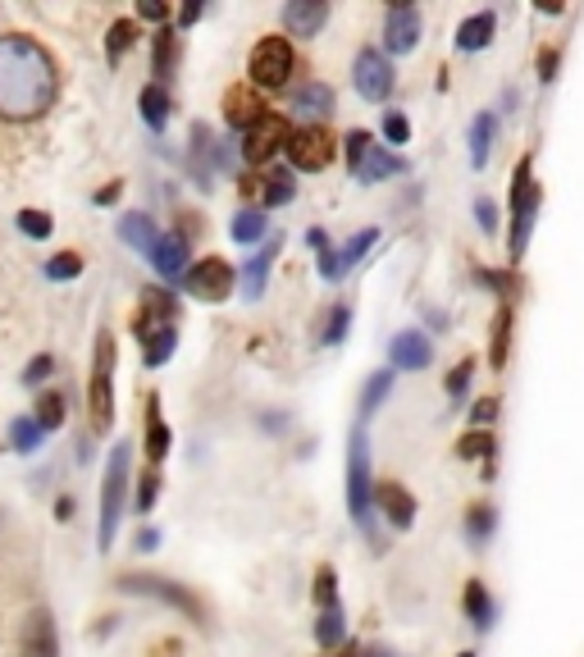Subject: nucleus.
Segmentation results:
<instances>
[{"label": "nucleus", "mask_w": 584, "mask_h": 657, "mask_svg": "<svg viewBox=\"0 0 584 657\" xmlns=\"http://www.w3.org/2000/svg\"><path fill=\"white\" fill-rule=\"evenodd\" d=\"M493 114H480V120L471 124V165L484 170L489 165V151H493Z\"/></svg>", "instance_id": "nucleus-37"}, {"label": "nucleus", "mask_w": 584, "mask_h": 657, "mask_svg": "<svg viewBox=\"0 0 584 657\" xmlns=\"http://www.w3.org/2000/svg\"><path fill=\"white\" fill-rule=\"evenodd\" d=\"M174 347H178V329H174V325L151 329V333L142 338V357H146V366H151V370H161V366L174 357Z\"/></svg>", "instance_id": "nucleus-27"}, {"label": "nucleus", "mask_w": 584, "mask_h": 657, "mask_svg": "<svg viewBox=\"0 0 584 657\" xmlns=\"http://www.w3.org/2000/svg\"><path fill=\"white\" fill-rule=\"evenodd\" d=\"M457 456L461 461H484V480H493V466H498V439L489 430H471L461 443H457Z\"/></svg>", "instance_id": "nucleus-23"}, {"label": "nucleus", "mask_w": 584, "mask_h": 657, "mask_svg": "<svg viewBox=\"0 0 584 657\" xmlns=\"http://www.w3.org/2000/svg\"><path fill=\"white\" fill-rule=\"evenodd\" d=\"M498 398H484V402H475V411H471V420H475V430H484V424H493L498 420Z\"/></svg>", "instance_id": "nucleus-53"}, {"label": "nucleus", "mask_w": 584, "mask_h": 657, "mask_svg": "<svg viewBox=\"0 0 584 657\" xmlns=\"http://www.w3.org/2000/svg\"><path fill=\"white\" fill-rule=\"evenodd\" d=\"M88 420L92 434H105L114 424V333H96V357H92V379H88Z\"/></svg>", "instance_id": "nucleus-3"}, {"label": "nucleus", "mask_w": 584, "mask_h": 657, "mask_svg": "<svg viewBox=\"0 0 584 657\" xmlns=\"http://www.w3.org/2000/svg\"><path fill=\"white\" fill-rule=\"evenodd\" d=\"M461 607H465V616H471V626L475 630H489L493 626V598H489V589L480 585V579H471V585H465V598H461Z\"/></svg>", "instance_id": "nucleus-29"}, {"label": "nucleus", "mask_w": 584, "mask_h": 657, "mask_svg": "<svg viewBox=\"0 0 584 657\" xmlns=\"http://www.w3.org/2000/svg\"><path fill=\"white\" fill-rule=\"evenodd\" d=\"M174 64H178V37H174V28L165 23L161 32H155V51H151V69L161 73V88H165V79L174 73Z\"/></svg>", "instance_id": "nucleus-31"}, {"label": "nucleus", "mask_w": 584, "mask_h": 657, "mask_svg": "<svg viewBox=\"0 0 584 657\" xmlns=\"http://www.w3.org/2000/svg\"><path fill=\"white\" fill-rule=\"evenodd\" d=\"M352 83H357V92L366 96V101H388L393 96V88H398V79H393V64H388V55L383 51H375V47H366L361 55H357V64H352Z\"/></svg>", "instance_id": "nucleus-10"}, {"label": "nucleus", "mask_w": 584, "mask_h": 657, "mask_svg": "<svg viewBox=\"0 0 584 657\" xmlns=\"http://www.w3.org/2000/svg\"><path fill=\"white\" fill-rule=\"evenodd\" d=\"M60 96L55 55L23 32H0V120L28 124L42 120Z\"/></svg>", "instance_id": "nucleus-1"}, {"label": "nucleus", "mask_w": 584, "mask_h": 657, "mask_svg": "<svg viewBox=\"0 0 584 657\" xmlns=\"http://www.w3.org/2000/svg\"><path fill=\"white\" fill-rule=\"evenodd\" d=\"M78 275H83V256H78V251H60V256H51L47 260V279H78Z\"/></svg>", "instance_id": "nucleus-45"}, {"label": "nucleus", "mask_w": 584, "mask_h": 657, "mask_svg": "<svg viewBox=\"0 0 584 657\" xmlns=\"http://www.w3.org/2000/svg\"><path fill=\"white\" fill-rule=\"evenodd\" d=\"M293 114H301V120H329L334 114V92L325 88V83H301L297 92H293Z\"/></svg>", "instance_id": "nucleus-19"}, {"label": "nucleus", "mask_w": 584, "mask_h": 657, "mask_svg": "<svg viewBox=\"0 0 584 657\" xmlns=\"http://www.w3.org/2000/svg\"><path fill=\"white\" fill-rule=\"evenodd\" d=\"M393 393V370H379V374H370L366 379V389H361V420L366 415H375L379 411V402Z\"/></svg>", "instance_id": "nucleus-38"}, {"label": "nucleus", "mask_w": 584, "mask_h": 657, "mask_svg": "<svg viewBox=\"0 0 584 657\" xmlns=\"http://www.w3.org/2000/svg\"><path fill=\"white\" fill-rule=\"evenodd\" d=\"M155 544H161V530H151V525H146V530L137 534V548H142V553H151Z\"/></svg>", "instance_id": "nucleus-57"}, {"label": "nucleus", "mask_w": 584, "mask_h": 657, "mask_svg": "<svg viewBox=\"0 0 584 657\" xmlns=\"http://www.w3.org/2000/svg\"><path fill=\"white\" fill-rule=\"evenodd\" d=\"M288 133H293V129H288L284 114H275V110L260 114V120L243 133V161H247V165H269V161H275L279 151H284Z\"/></svg>", "instance_id": "nucleus-9"}, {"label": "nucleus", "mask_w": 584, "mask_h": 657, "mask_svg": "<svg viewBox=\"0 0 584 657\" xmlns=\"http://www.w3.org/2000/svg\"><path fill=\"white\" fill-rule=\"evenodd\" d=\"M73 516V497H60L55 502V521H69Z\"/></svg>", "instance_id": "nucleus-59"}, {"label": "nucleus", "mask_w": 584, "mask_h": 657, "mask_svg": "<svg viewBox=\"0 0 584 657\" xmlns=\"http://www.w3.org/2000/svg\"><path fill=\"white\" fill-rule=\"evenodd\" d=\"M370 657H398V653H383V648H379V653H370Z\"/></svg>", "instance_id": "nucleus-61"}, {"label": "nucleus", "mask_w": 584, "mask_h": 657, "mask_svg": "<svg viewBox=\"0 0 584 657\" xmlns=\"http://www.w3.org/2000/svg\"><path fill=\"white\" fill-rule=\"evenodd\" d=\"M471 374H475V361H461L452 374H448V393L461 402L465 398V389H471Z\"/></svg>", "instance_id": "nucleus-51"}, {"label": "nucleus", "mask_w": 584, "mask_h": 657, "mask_svg": "<svg viewBox=\"0 0 584 657\" xmlns=\"http://www.w3.org/2000/svg\"><path fill=\"white\" fill-rule=\"evenodd\" d=\"M534 206H539V187H534V161L525 156L516 165V178H512V238H508V251L512 260L525 256V243H530V228H534Z\"/></svg>", "instance_id": "nucleus-6"}, {"label": "nucleus", "mask_w": 584, "mask_h": 657, "mask_svg": "<svg viewBox=\"0 0 584 657\" xmlns=\"http://www.w3.org/2000/svg\"><path fill=\"white\" fill-rule=\"evenodd\" d=\"M383 137H388V146H407V142H411V124H407V114L388 110V114H383Z\"/></svg>", "instance_id": "nucleus-49"}, {"label": "nucleus", "mask_w": 584, "mask_h": 657, "mask_svg": "<svg viewBox=\"0 0 584 657\" xmlns=\"http://www.w3.org/2000/svg\"><path fill=\"white\" fill-rule=\"evenodd\" d=\"M155 493H161V466H146L142 471V484H137V512H151L155 507Z\"/></svg>", "instance_id": "nucleus-48"}, {"label": "nucleus", "mask_w": 584, "mask_h": 657, "mask_svg": "<svg viewBox=\"0 0 584 657\" xmlns=\"http://www.w3.org/2000/svg\"><path fill=\"white\" fill-rule=\"evenodd\" d=\"M120 585V594H142V598H155V603H170L178 607L183 616H197V622H206V603L192 594L187 585H178V579H165V575H142V571H129L114 579Z\"/></svg>", "instance_id": "nucleus-5"}, {"label": "nucleus", "mask_w": 584, "mask_h": 657, "mask_svg": "<svg viewBox=\"0 0 584 657\" xmlns=\"http://www.w3.org/2000/svg\"><path fill=\"white\" fill-rule=\"evenodd\" d=\"M211 156H215L211 129H206V124H197V129H192V170H197L202 187H206V178H211Z\"/></svg>", "instance_id": "nucleus-40"}, {"label": "nucleus", "mask_w": 584, "mask_h": 657, "mask_svg": "<svg viewBox=\"0 0 584 657\" xmlns=\"http://www.w3.org/2000/svg\"><path fill=\"white\" fill-rule=\"evenodd\" d=\"M129 512V443H120L105 461V484H101V534L96 544L110 553L114 534H120V521Z\"/></svg>", "instance_id": "nucleus-2"}, {"label": "nucleus", "mask_w": 584, "mask_h": 657, "mask_svg": "<svg viewBox=\"0 0 584 657\" xmlns=\"http://www.w3.org/2000/svg\"><path fill=\"white\" fill-rule=\"evenodd\" d=\"M306 247L316 251V265H320V275L334 284V279H342V269H338V251L329 247V238H325V228H310L306 234Z\"/></svg>", "instance_id": "nucleus-35"}, {"label": "nucleus", "mask_w": 584, "mask_h": 657, "mask_svg": "<svg viewBox=\"0 0 584 657\" xmlns=\"http://www.w3.org/2000/svg\"><path fill=\"white\" fill-rule=\"evenodd\" d=\"M325 19H329L325 0H288V6H284V28L293 37H316L325 28Z\"/></svg>", "instance_id": "nucleus-18"}, {"label": "nucleus", "mask_w": 584, "mask_h": 657, "mask_svg": "<svg viewBox=\"0 0 584 657\" xmlns=\"http://www.w3.org/2000/svg\"><path fill=\"white\" fill-rule=\"evenodd\" d=\"M553 73H557V51H543V55H539V79L553 83Z\"/></svg>", "instance_id": "nucleus-56"}, {"label": "nucleus", "mask_w": 584, "mask_h": 657, "mask_svg": "<svg viewBox=\"0 0 584 657\" xmlns=\"http://www.w3.org/2000/svg\"><path fill=\"white\" fill-rule=\"evenodd\" d=\"M10 448L14 452H37V448H42V424H37L32 415H19L10 424Z\"/></svg>", "instance_id": "nucleus-41"}, {"label": "nucleus", "mask_w": 584, "mask_h": 657, "mask_svg": "<svg viewBox=\"0 0 584 657\" xmlns=\"http://www.w3.org/2000/svg\"><path fill=\"white\" fill-rule=\"evenodd\" d=\"M170 443H174V434H170V424L161 420V398H146V456H151V466H161Z\"/></svg>", "instance_id": "nucleus-22"}, {"label": "nucleus", "mask_w": 584, "mask_h": 657, "mask_svg": "<svg viewBox=\"0 0 584 657\" xmlns=\"http://www.w3.org/2000/svg\"><path fill=\"white\" fill-rule=\"evenodd\" d=\"M19 653L23 657H60V639H55V622L47 607H32L28 622L19 630Z\"/></svg>", "instance_id": "nucleus-13"}, {"label": "nucleus", "mask_w": 584, "mask_h": 657, "mask_svg": "<svg viewBox=\"0 0 584 657\" xmlns=\"http://www.w3.org/2000/svg\"><path fill=\"white\" fill-rule=\"evenodd\" d=\"M375 243H379V228H361V234L347 238V243H342V251H338V269H342V275H347L352 265H361V260H366V251H370Z\"/></svg>", "instance_id": "nucleus-36"}, {"label": "nucleus", "mask_w": 584, "mask_h": 657, "mask_svg": "<svg viewBox=\"0 0 584 657\" xmlns=\"http://www.w3.org/2000/svg\"><path fill=\"white\" fill-rule=\"evenodd\" d=\"M228 234H233V243H260L265 238V211L260 206H243L238 215H233Z\"/></svg>", "instance_id": "nucleus-32"}, {"label": "nucleus", "mask_w": 584, "mask_h": 657, "mask_svg": "<svg viewBox=\"0 0 584 657\" xmlns=\"http://www.w3.org/2000/svg\"><path fill=\"white\" fill-rule=\"evenodd\" d=\"M475 224H480V234H493L498 228V206L489 197H475Z\"/></svg>", "instance_id": "nucleus-52"}, {"label": "nucleus", "mask_w": 584, "mask_h": 657, "mask_svg": "<svg viewBox=\"0 0 584 657\" xmlns=\"http://www.w3.org/2000/svg\"><path fill=\"white\" fill-rule=\"evenodd\" d=\"M457 657H475V653H457Z\"/></svg>", "instance_id": "nucleus-62"}, {"label": "nucleus", "mask_w": 584, "mask_h": 657, "mask_svg": "<svg viewBox=\"0 0 584 657\" xmlns=\"http://www.w3.org/2000/svg\"><path fill=\"white\" fill-rule=\"evenodd\" d=\"M260 114H269V105L260 101V92L256 88H228L224 92V120L238 129V133H247Z\"/></svg>", "instance_id": "nucleus-14"}, {"label": "nucleus", "mask_w": 584, "mask_h": 657, "mask_svg": "<svg viewBox=\"0 0 584 657\" xmlns=\"http://www.w3.org/2000/svg\"><path fill=\"white\" fill-rule=\"evenodd\" d=\"M393 174H407V161L398 156V151H388V146H370L361 170H357L361 183H383V178H393Z\"/></svg>", "instance_id": "nucleus-20"}, {"label": "nucleus", "mask_w": 584, "mask_h": 657, "mask_svg": "<svg viewBox=\"0 0 584 657\" xmlns=\"http://www.w3.org/2000/svg\"><path fill=\"white\" fill-rule=\"evenodd\" d=\"M252 83L256 88H288V79H293V69H297V55H293V47H288V37H265V42H256V51H252Z\"/></svg>", "instance_id": "nucleus-7"}, {"label": "nucleus", "mask_w": 584, "mask_h": 657, "mask_svg": "<svg viewBox=\"0 0 584 657\" xmlns=\"http://www.w3.org/2000/svg\"><path fill=\"white\" fill-rule=\"evenodd\" d=\"M120 238H124L129 247H137L142 256H151V247L161 243V228H155L146 215H124V219H120Z\"/></svg>", "instance_id": "nucleus-28"}, {"label": "nucleus", "mask_w": 584, "mask_h": 657, "mask_svg": "<svg viewBox=\"0 0 584 657\" xmlns=\"http://www.w3.org/2000/svg\"><path fill=\"white\" fill-rule=\"evenodd\" d=\"M375 502H379V512L388 516V525H393V530H411V521H416V497H411L398 480H383V484L375 489Z\"/></svg>", "instance_id": "nucleus-15"}, {"label": "nucleus", "mask_w": 584, "mask_h": 657, "mask_svg": "<svg viewBox=\"0 0 584 657\" xmlns=\"http://www.w3.org/2000/svg\"><path fill=\"white\" fill-rule=\"evenodd\" d=\"M284 156H288V165L301 170V174H320V170L334 161V137H329L320 124H301V129L288 133Z\"/></svg>", "instance_id": "nucleus-8"}, {"label": "nucleus", "mask_w": 584, "mask_h": 657, "mask_svg": "<svg viewBox=\"0 0 584 657\" xmlns=\"http://www.w3.org/2000/svg\"><path fill=\"white\" fill-rule=\"evenodd\" d=\"M32 420L42 424V434L60 430V424H64V398L60 393H42V398H37V415Z\"/></svg>", "instance_id": "nucleus-42"}, {"label": "nucleus", "mask_w": 584, "mask_h": 657, "mask_svg": "<svg viewBox=\"0 0 584 657\" xmlns=\"http://www.w3.org/2000/svg\"><path fill=\"white\" fill-rule=\"evenodd\" d=\"M133 42H137V23L133 19H114L110 23V37H105V60L120 64L124 51H133Z\"/></svg>", "instance_id": "nucleus-33"}, {"label": "nucleus", "mask_w": 584, "mask_h": 657, "mask_svg": "<svg viewBox=\"0 0 584 657\" xmlns=\"http://www.w3.org/2000/svg\"><path fill=\"white\" fill-rule=\"evenodd\" d=\"M279 247H284L279 238H275V243H265V247H260V251H256V256H252V260L243 265V275H238V284H243V292H247V297H260V292H265V279H269V265H275Z\"/></svg>", "instance_id": "nucleus-21"}, {"label": "nucleus", "mask_w": 584, "mask_h": 657, "mask_svg": "<svg viewBox=\"0 0 584 657\" xmlns=\"http://www.w3.org/2000/svg\"><path fill=\"white\" fill-rule=\"evenodd\" d=\"M233 284H238V275H233V265L219 256H202V265L187 275V292H197L202 301H224L233 292Z\"/></svg>", "instance_id": "nucleus-11"}, {"label": "nucleus", "mask_w": 584, "mask_h": 657, "mask_svg": "<svg viewBox=\"0 0 584 657\" xmlns=\"http://www.w3.org/2000/svg\"><path fill=\"white\" fill-rule=\"evenodd\" d=\"M151 269L161 275L165 284H178L183 279V269H187V243L183 238H174V234H161V243L151 247Z\"/></svg>", "instance_id": "nucleus-16"}, {"label": "nucleus", "mask_w": 584, "mask_h": 657, "mask_svg": "<svg viewBox=\"0 0 584 657\" xmlns=\"http://www.w3.org/2000/svg\"><path fill=\"white\" fill-rule=\"evenodd\" d=\"M14 224H19V234H28L32 243H47V238H51V215L32 211V206H28V211H19V219H14Z\"/></svg>", "instance_id": "nucleus-43"}, {"label": "nucleus", "mask_w": 584, "mask_h": 657, "mask_svg": "<svg viewBox=\"0 0 584 657\" xmlns=\"http://www.w3.org/2000/svg\"><path fill=\"white\" fill-rule=\"evenodd\" d=\"M137 14H142V19H151V23H161V28L170 23V6H161V0H142Z\"/></svg>", "instance_id": "nucleus-54"}, {"label": "nucleus", "mask_w": 584, "mask_h": 657, "mask_svg": "<svg viewBox=\"0 0 584 657\" xmlns=\"http://www.w3.org/2000/svg\"><path fill=\"white\" fill-rule=\"evenodd\" d=\"M202 14H206V6H202V0H187V6L178 10V23H183V28H192V23H197Z\"/></svg>", "instance_id": "nucleus-55"}, {"label": "nucleus", "mask_w": 584, "mask_h": 657, "mask_svg": "<svg viewBox=\"0 0 584 657\" xmlns=\"http://www.w3.org/2000/svg\"><path fill=\"white\" fill-rule=\"evenodd\" d=\"M370 507H375V484H370V439L357 424L347 439V512L361 530H370Z\"/></svg>", "instance_id": "nucleus-4"}, {"label": "nucleus", "mask_w": 584, "mask_h": 657, "mask_svg": "<svg viewBox=\"0 0 584 657\" xmlns=\"http://www.w3.org/2000/svg\"><path fill=\"white\" fill-rule=\"evenodd\" d=\"M347 325H352V311H347V301H338L334 311H329V320H325L320 342H325V347H338V342L347 338Z\"/></svg>", "instance_id": "nucleus-44"}, {"label": "nucleus", "mask_w": 584, "mask_h": 657, "mask_svg": "<svg viewBox=\"0 0 584 657\" xmlns=\"http://www.w3.org/2000/svg\"><path fill=\"white\" fill-rule=\"evenodd\" d=\"M388 361L398 370H424L434 361V347H430V338H420V329H411V333H398L388 342Z\"/></svg>", "instance_id": "nucleus-17"}, {"label": "nucleus", "mask_w": 584, "mask_h": 657, "mask_svg": "<svg viewBox=\"0 0 584 657\" xmlns=\"http://www.w3.org/2000/svg\"><path fill=\"white\" fill-rule=\"evenodd\" d=\"M316 644H320V648H338V644H347V616H342V607L320 612V622H316Z\"/></svg>", "instance_id": "nucleus-34"}, {"label": "nucleus", "mask_w": 584, "mask_h": 657, "mask_svg": "<svg viewBox=\"0 0 584 657\" xmlns=\"http://www.w3.org/2000/svg\"><path fill=\"white\" fill-rule=\"evenodd\" d=\"M55 374V357H32L28 361V370H23V383H28V389H37V383H42V379H51Z\"/></svg>", "instance_id": "nucleus-50"}, {"label": "nucleus", "mask_w": 584, "mask_h": 657, "mask_svg": "<svg viewBox=\"0 0 584 657\" xmlns=\"http://www.w3.org/2000/svg\"><path fill=\"white\" fill-rule=\"evenodd\" d=\"M316 603H320V612L338 607V575H334V566H320L316 571Z\"/></svg>", "instance_id": "nucleus-47"}, {"label": "nucleus", "mask_w": 584, "mask_h": 657, "mask_svg": "<svg viewBox=\"0 0 584 657\" xmlns=\"http://www.w3.org/2000/svg\"><path fill=\"white\" fill-rule=\"evenodd\" d=\"M137 105H142V120H146V129H155V133H161V129L170 124V110H174V101H170V92H165L161 83L142 88Z\"/></svg>", "instance_id": "nucleus-26"}, {"label": "nucleus", "mask_w": 584, "mask_h": 657, "mask_svg": "<svg viewBox=\"0 0 584 657\" xmlns=\"http://www.w3.org/2000/svg\"><path fill=\"white\" fill-rule=\"evenodd\" d=\"M416 42H420V10L407 6V0L388 6V19H383V51H388V55H407Z\"/></svg>", "instance_id": "nucleus-12"}, {"label": "nucleus", "mask_w": 584, "mask_h": 657, "mask_svg": "<svg viewBox=\"0 0 584 657\" xmlns=\"http://www.w3.org/2000/svg\"><path fill=\"white\" fill-rule=\"evenodd\" d=\"M334 657H366V653H361V644H352V639H347V644H342Z\"/></svg>", "instance_id": "nucleus-60"}, {"label": "nucleus", "mask_w": 584, "mask_h": 657, "mask_svg": "<svg viewBox=\"0 0 584 657\" xmlns=\"http://www.w3.org/2000/svg\"><path fill=\"white\" fill-rule=\"evenodd\" d=\"M370 146H375V142H370V133H366V129H352V133H347V137H342V151H347V170L357 174Z\"/></svg>", "instance_id": "nucleus-46"}, {"label": "nucleus", "mask_w": 584, "mask_h": 657, "mask_svg": "<svg viewBox=\"0 0 584 657\" xmlns=\"http://www.w3.org/2000/svg\"><path fill=\"white\" fill-rule=\"evenodd\" d=\"M508 352H512V301H502L493 316V333H489V366L502 370L508 366Z\"/></svg>", "instance_id": "nucleus-25"}, {"label": "nucleus", "mask_w": 584, "mask_h": 657, "mask_svg": "<svg viewBox=\"0 0 584 657\" xmlns=\"http://www.w3.org/2000/svg\"><path fill=\"white\" fill-rule=\"evenodd\" d=\"M498 530V512L489 507V502H475L471 512H465V534H471V544H484V538H493Z\"/></svg>", "instance_id": "nucleus-39"}, {"label": "nucleus", "mask_w": 584, "mask_h": 657, "mask_svg": "<svg viewBox=\"0 0 584 657\" xmlns=\"http://www.w3.org/2000/svg\"><path fill=\"white\" fill-rule=\"evenodd\" d=\"M493 32H498V19H493L489 10L471 14V19L457 28V51H484V47L493 42Z\"/></svg>", "instance_id": "nucleus-24"}, {"label": "nucleus", "mask_w": 584, "mask_h": 657, "mask_svg": "<svg viewBox=\"0 0 584 657\" xmlns=\"http://www.w3.org/2000/svg\"><path fill=\"white\" fill-rule=\"evenodd\" d=\"M114 197H120V183H110V187H101V192H96V206H110Z\"/></svg>", "instance_id": "nucleus-58"}, {"label": "nucleus", "mask_w": 584, "mask_h": 657, "mask_svg": "<svg viewBox=\"0 0 584 657\" xmlns=\"http://www.w3.org/2000/svg\"><path fill=\"white\" fill-rule=\"evenodd\" d=\"M297 197V183H293V174L288 170H269L265 178H260V206H288Z\"/></svg>", "instance_id": "nucleus-30"}]
</instances>
